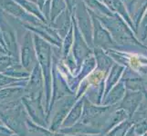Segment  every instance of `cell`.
<instances>
[{
    "mask_svg": "<svg viewBox=\"0 0 147 136\" xmlns=\"http://www.w3.org/2000/svg\"><path fill=\"white\" fill-rule=\"evenodd\" d=\"M0 44L2 45V47L6 50V44H5V41H4V37H3V33H2V30L0 28ZM7 52V50H6Z\"/></svg>",
    "mask_w": 147,
    "mask_h": 136,
    "instance_id": "13",
    "label": "cell"
},
{
    "mask_svg": "<svg viewBox=\"0 0 147 136\" xmlns=\"http://www.w3.org/2000/svg\"><path fill=\"white\" fill-rule=\"evenodd\" d=\"M66 3L68 5V8L69 11H71V10L74 8V6H76V0H65Z\"/></svg>",
    "mask_w": 147,
    "mask_h": 136,
    "instance_id": "12",
    "label": "cell"
},
{
    "mask_svg": "<svg viewBox=\"0 0 147 136\" xmlns=\"http://www.w3.org/2000/svg\"><path fill=\"white\" fill-rule=\"evenodd\" d=\"M123 1L126 4V7H127V8L130 9L131 8V5L134 6V4L135 3L136 0H123Z\"/></svg>",
    "mask_w": 147,
    "mask_h": 136,
    "instance_id": "14",
    "label": "cell"
},
{
    "mask_svg": "<svg viewBox=\"0 0 147 136\" xmlns=\"http://www.w3.org/2000/svg\"><path fill=\"white\" fill-rule=\"evenodd\" d=\"M2 106H3V104H0V108H1Z\"/></svg>",
    "mask_w": 147,
    "mask_h": 136,
    "instance_id": "19",
    "label": "cell"
},
{
    "mask_svg": "<svg viewBox=\"0 0 147 136\" xmlns=\"http://www.w3.org/2000/svg\"><path fill=\"white\" fill-rule=\"evenodd\" d=\"M0 124H3V123H2V121L0 120Z\"/></svg>",
    "mask_w": 147,
    "mask_h": 136,
    "instance_id": "17",
    "label": "cell"
},
{
    "mask_svg": "<svg viewBox=\"0 0 147 136\" xmlns=\"http://www.w3.org/2000/svg\"><path fill=\"white\" fill-rule=\"evenodd\" d=\"M18 42H19V52H20V64L26 68L28 72L32 71L36 60V48L34 44V38L32 32L27 30L25 27H21L17 30Z\"/></svg>",
    "mask_w": 147,
    "mask_h": 136,
    "instance_id": "3",
    "label": "cell"
},
{
    "mask_svg": "<svg viewBox=\"0 0 147 136\" xmlns=\"http://www.w3.org/2000/svg\"><path fill=\"white\" fill-rule=\"evenodd\" d=\"M26 95V89L22 86H7L0 88V104L17 103Z\"/></svg>",
    "mask_w": 147,
    "mask_h": 136,
    "instance_id": "4",
    "label": "cell"
},
{
    "mask_svg": "<svg viewBox=\"0 0 147 136\" xmlns=\"http://www.w3.org/2000/svg\"><path fill=\"white\" fill-rule=\"evenodd\" d=\"M3 74L18 80H27L30 76V72H28L20 63L12 64Z\"/></svg>",
    "mask_w": 147,
    "mask_h": 136,
    "instance_id": "5",
    "label": "cell"
},
{
    "mask_svg": "<svg viewBox=\"0 0 147 136\" xmlns=\"http://www.w3.org/2000/svg\"><path fill=\"white\" fill-rule=\"evenodd\" d=\"M102 75L103 74L101 72H95L89 77V81L93 84H97L101 80V78H102Z\"/></svg>",
    "mask_w": 147,
    "mask_h": 136,
    "instance_id": "10",
    "label": "cell"
},
{
    "mask_svg": "<svg viewBox=\"0 0 147 136\" xmlns=\"http://www.w3.org/2000/svg\"><path fill=\"white\" fill-rule=\"evenodd\" d=\"M15 1H16L18 4H19L28 13L31 14L36 17H38L40 21H42L43 23H45V24L48 23L47 18L45 17L42 11L40 10L39 7L38 6V4L33 3L31 1H29V0H15Z\"/></svg>",
    "mask_w": 147,
    "mask_h": 136,
    "instance_id": "6",
    "label": "cell"
},
{
    "mask_svg": "<svg viewBox=\"0 0 147 136\" xmlns=\"http://www.w3.org/2000/svg\"><path fill=\"white\" fill-rule=\"evenodd\" d=\"M16 63L18 62L9 54H0V73H4L9 66Z\"/></svg>",
    "mask_w": 147,
    "mask_h": 136,
    "instance_id": "9",
    "label": "cell"
},
{
    "mask_svg": "<svg viewBox=\"0 0 147 136\" xmlns=\"http://www.w3.org/2000/svg\"><path fill=\"white\" fill-rule=\"evenodd\" d=\"M15 134L5 124H0V136H11Z\"/></svg>",
    "mask_w": 147,
    "mask_h": 136,
    "instance_id": "11",
    "label": "cell"
},
{
    "mask_svg": "<svg viewBox=\"0 0 147 136\" xmlns=\"http://www.w3.org/2000/svg\"><path fill=\"white\" fill-rule=\"evenodd\" d=\"M29 1H31V2H33V3L38 4V0H29Z\"/></svg>",
    "mask_w": 147,
    "mask_h": 136,
    "instance_id": "16",
    "label": "cell"
},
{
    "mask_svg": "<svg viewBox=\"0 0 147 136\" xmlns=\"http://www.w3.org/2000/svg\"><path fill=\"white\" fill-rule=\"evenodd\" d=\"M0 54H7V52H6V50H5L3 47H2V45L0 44Z\"/></svg>",
    "mask_w": 147,
    "mask_h": 136,
    "instance_id": "15",
    "label": "cell"
},
{
    "mask_svg": "<svg viewBox=\"0 0 147 136\" xmlns=\"http://www.w3.org/2000/svg\"><path fill=\"white\" fill-rule=\"evenodd\" d=\"M16 23L17 18L10 16L0 8V28L3 33L7 53L18 63H20L19 42L16 29Z\"/></svg>",
    "mask_w": 147,
    "mask_h": 136,
    "instance_id": "2",
    "label": "cell"
},
{
    "mask_svg": "<svg viewBox=\"0 0 147 136\" xmlns=\"http://www.w3.org/2000/svg\"><path fill=\"white\" fill-rule=\"evenodd\" d=\"M0 88H2V87H1V86H0Z\"/></svg>",
    "mask_w": 147,
    "mask_h": 136,
    "instance_id": "20",
    "label": "cell"
},
{
    "mask_svg": "<svg viewBox=\"0 0 147 136\" xmlns=\"http://www.w3.org/2000/svg\"><path fill=\"white\" fill-rule=\"evenodd\" d=\"M22 101L5 104L0 108V120L18 136H27V120Z\"/></svg>",
    "mask_w": 147,
    "mask_h": 136,
    "instance_id": "1",
    "label": "cell"
},
{
    "mask_svg": "<svg viewBox=\"0 0 147 136\" xmlns=\"http://www.w3.org/2000/svg\"><path fill=\"white\" fill-rule=\"evenodd\" d=\"M11 136H18V135H17V134H13V135H11Z\"/></svg>",
    "mask_w": 147,
    "mask_h": 136,
    "instance_id": "18",
    "label": "cell"
},
{
    "mask_svg": "<svg viewBox=\"0 0 147 136\" xmlns=\"http://www.w3.org/2000/svg\"><path fill=\"white\" fill-rule=\"evenodd\" d=\"M65 0H51L49 11V21L53 23L60 14L66 10Z\"/></svg>",
    "mask_w": 147,
    "mask_h": 136,
    "instance_id": "7",
    "label": "cell"
},
{
    "mask_svg": "<svg viewBox=\"0 0 147 136\" xmlns=\"http://www.w3.org/2000/svg\"><path fill=\"white\" fill-rule=\"evenodd\" d=\"M135 2L136 5L131 10L130 13H133L134 20L136 23H138L142 16H143V14L145 12V10L147 8V0H136Z\"/></svg>",
    "mask_w": 147,
    "mask_h": 136,
    "instance_id": "8",
    "label": "cell"
}]
</instances>
